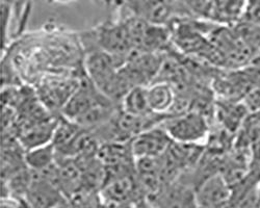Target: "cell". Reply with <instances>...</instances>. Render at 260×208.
Here are the masks:
<instances>
[{
	"instance_id": "cell-1",
	"label": "cell",
	"mask_w": 260,
	"mask_h": 208,
	"mask_svg": "<svg viewBox=\"0 0 260 208\" xmlns=\"http://www.w3.org/2000/svg\"><path fill=\"white\" fill-rule=\"evenodd\" d=\"M161 126L173 142L182 144L204 145L210 133L208 119L196 111L169 116L164 120Z\"/></svg>"
},
{
	"instance_id": "cell-2",
	"label": "cell",
	"mask_w": 260,
	"mask_h": 208,
	"mask_svg": "<svg viewBox=\"0 0 260 208\" xmlns=\"http://www.w3.org/2000/svg\"><path fill=\"white\" fill-rule=\"evenodd\" d=\"M92 39L96 48L113 55L120 68L134 50L127 23L122 19L102 23L92 32Z\"/></svg>"
},
{
	"instance_id": "cell-3",
	"label": "cell",
	"mask_w": 260,
	"mask_h": 208,
	"mask_svg": "<svg viewBox=\"0 0 260 208\" xmlns=\"http://www.w3.org/2000/svg\"><path fill=\"white\" fill-rule=\"evenodd\" d=\"M107 103H114L106 98L86 76L70 96L68 101L61 109V115L72 122L89 111Z\"/></svg>"
},
{
	"instance_id": "cell-4",
	"label": "cell",
	"mask_w": 260,
	"mask_h": 208,
	"mask_svg": "<svg viewBox=\"0 0 260 208\" xmlns=\"http://www.w3.org/2000/svg\"><path fill=\"white\" fill-rule=\"evenodd\" d=\"M151 208H199L196 191L178 178L148 201Z\"/></svg>"
},
{
	"instance_id": "cell-5",
	"label": "cell",
	"mask_w": 260,
	"mask_h": 208,
	"mask_svg": "<svg viewBox=\"0 0 260 208\" xmlns=\"http://www.w3.org/2000/svg\"><path fill=\"white\" fill-rule=\"evenodd\" d=\"M172 142L170 135L160 124L132 138L130 148L136 160L140 158H155L166 153Z\"/></svg>"
},
{
	"instance_id": "cell-6",
	"label": "cell",
	"mask_w": 260,
	"mask_h": 208,
	"mask_svg": "<svg viewBox=\"0 0 260 208\" xmlns=\"http://www.w3.org/2000/svg\"><path fill=\"white\" fill-rule=\"evenodd\" d=\"M199 208H229L232 189L221 173H216L196 187Z\"/></svg>"
},
{
	"instance_id": "cell-7",
	"label": "cell",
	"mask_w": 260,
	"mask_h": 208,
	"mask_svg": "<svg viewBox=\"0 0 260 208\" xmlns=\"http://www.w3.org/2000/svg\"><path fill=\"white\" fill-rule=\"evenodd\" d=\"M247 0H210L208 19L213 23L233 26L242 22Z\"/></svg>"
},
{
	"instance_id": "cell-8",
	"label": "cell",
	"mask_w": 260,
	"mask_h": 208,
	"mask_svg": "<svg viewBox=\"0 0 260 208\" xmlns=\"http://www.w3.org/2000/svg\"><path fill=\"white\" fill-rule=\"evenodd\" d=\"M148 101L152 113L170 116L176 100V90L171 83L155 81L147 87Z\"/></svg>"
},
{
	"instance_id": "cell-9",
	"label": "cell",
	"mask_w": 260,
	"mask_h": 208,
	"mask_svg": "<svg viewBox=\"0 0 260 208\" xmlns=\"http://www.w3.org/2000/svg\"><path fill=\"white\" fill-rule=\"evenodd\" d=\"M121 110L132 116L146 117L153 115L149 106L147 87H136L130 90L120 103Z\"/></svg>"
},
{
	"instance_id": "cell-10",
	"label": "cell",
	"mask_w": 260,
	"mask_h": 208,
	"mask_svg": "<svg viewBox=\"0 0 260 208\" xmlns=\"http://www.w3.org/2000/svg\"><path fill=\"white\" fill-rule=\"evenodd\" d=\"M57 152L52 143L39 146L25 151L24 159L27 168L32 171H43L56 163Z\"/></svg>"
},
{
	"instance_id": "cell-11",
	"label": "cell",
	"mask_w": 260,
	"mask_h": 208,
	"mask_svg": "<svg viewBox=\"0 0 260 208\" xmlns=\"http://www.w3.org/2000/svg\"><path fill=\"white\" fill-rule=\"evenodd\" d=\"M243 22L260 26V0H247Z\"/></svg>"
},
{
	"instance_id": "cell-12",
	"label": "cell",
	"mask_w": 260,
	"mask_h": 208,
	"mask_svg": "<svg viewBox=\"0 0 260 208\" xmlns=\"http://www.w3.org/2000/svg\"><path fill=\"white\" fill-rule=\"evenodd\" d=\"M14 15L13 9L10 5L2 3V29H3V47L7 45V41L9 37L11 20Z\"/></svg>"
},
{
	"instance_id": "cell-13",
	"label": "cell",
	"mask_w": 260,
	"mask_h": 208,
	"mask_svg": "<svg viewBox=\"0 0 260 208\" xmlns=\"http://www.w3.org/2000/svg\"><path fill=\"white\" fill-rule=\"evenodd\" d=\"M94 2L106 9H121L126 0H94Z\"/></svg>"
},
{
	"instance_id": "cell-14",
	"label": "cell",
	"mask_w": 260,
	"mask_h": 208,
	"mask_svg": "<svg viewBox=\"0 0 260 208\" xmlns=\"http://www.w3.org/2000/svg\"><path fill=\"white\" fill-rule=\"evenodd\" d=\"M0 208H24L19 201L12 198H2Z\"/></svg>"
},
{
	"instance_id": "cell-15",
	"label": "cell",
	"mask_w": 260,
	"mask_h": 208,
	"mask_svg": "<svg viewBox=\"0 0 260 208\" xmlns=\"http://www.w3.org/2000/svg\"><path fill=\"white\" fill-rule=\"evenodd\" d=\"M49 3H54V4H70L77 2V0H48Z\"/></svg>"
}]
</instances>
